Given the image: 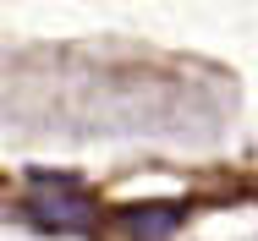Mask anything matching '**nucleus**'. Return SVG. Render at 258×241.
I'll use <instances>...</instances> for the list:
<instances>
[{"instance_id": "obj_2", "label": "nucleus", "mask_w": 258, "mask_h": 241, "mask_svg": "<svg viewBox=\"0 0 258 241\" xmlns=\"http://www.w3.org/2000/svg\"><path fill=\"white\" fill-rule=\"evenodd\" d=\"M181 208L176 203H138V208H126L121 214V225H126V236L132 241H165L170 230H181Z\"/></svg>"}, {"instance_id": "obj_1", "label": "nucleus", "mask_w": 258, "mask_h": 241, "mask_svg": "<svg viewBox=\"0 0 258 241\" xmlns=\"http://www.w3.org/2000/svg\"><path fill=\"white\" fill-rule=\"evenodd\" d=\"M28 214L39 219V225H50V230H83L88 219H94V203L88 192L77 187V181H60V176H39L33 181V192H28Z\"/></svg>"}]
</instances>
